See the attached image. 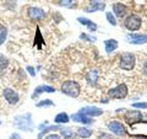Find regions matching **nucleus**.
Wrapping results in <instances>:
<instances>
[{
	"label": "nucleus",
	"mask_w": 147,
	"mask_h": 139,
	"mask_svg": "<svg viewBox=\"0 0 147 139\" xmlns=\"http://www.w3.org/2000/svg\"><path fill=\"white\" fill-rule=\"evenodd\" d=\"M61 91L67 96L77 97L81 92V87L79 85V82H76L74 80H67L61 85Z\"/></svg>",
	"instance_id": "nucleus-1"
},
{
	"label": "nucleus",
	"mask_w": 147,
	"mask_h": 139,
	"mask_svg": "<svg viewBox=\"0 0 147 139\" xmlns=\"http://www.w3.org/2000/svg\"><path fill=\"white\" fill-rule=\"evenodd\" d=\"M13 124H15L18 129H22V131H31L32 126H33L31 113L17 116V117L15 118V121H13Z\"/></svg>",
	"instance_id": "nucleus-2"
},
{
	"label": "nucleus",
	"mask_w": 147,
	"mask_h": 139,
	"mask_svg": "<svg viewBox=\"0 0 147 139\" xmlns=\"http://www.w3.org/2000/svg\"><path fill=\"white\" fill-rule=\"evenodd\" d=\"M135 55L132 53H129V52H125L120 55L119 58V64H120V68L124 69V70H132L135 67Z\"/></svg>",
	"instance_id": "nucleus-3"
},
{
	"label": "nucleus",
	"mask_w": 147,
	"mask_h": 139,
	"mask_svg": "<svg viewBox=\"0 0 147 139\" xmlns=\"http://www.w3.org/2000/svg\"><path fill=\"white\" fill-rule=\"evenodd\" d=\"M141 25H142V20H141V17H139L137 15L127 16L125 18V21H124V26H125L129 31H137V30H140Z\"/></svg>",
	"instance_id": "nucleus-4"
},
{
	"label": "nucleus",
	"mask_w": 147,
	"mask_h": 139,
	"mask_svg": "<svg viewBox=\"0 0 147 139\" xmlns=\"http://www.w3.org/2000/svg\"><path fill=\"white\" fill-rule=\"evenodd\" d=\"M127 95V87L125 84H119L108 91L109 99H124Z\"/></svg>",
	"instance_id": "nucleus-5"
},
{
	"label": "nucleus",
	"mask_w": 147,
	"mask_h": 139,
	"mask_svg": "<svg viewBox=\"0 0 147 139\" xmlns=\"http://www.w3.org/2000/svg\"><path fill=\"white\" fill-rule=\"evenodd\" d=\"M145 116L142 114L140 111H127V112L124 114V119L127 122V123H130V124H134V123H137V122H142L144 121V118Z\"/></svg>",
	"instance_id": "nucleus-6"
},
{
	"label": "nucleus",
	"mask_w": 147,
	"mask_h": 139,
	"mask_svg": "<svg viewBox=\"0 0 147 139\" xmlns=\"http://www.w3.org/2000/svg\"><path fill=\"white\" fill-rule=\"evenodd\" d=\"M108 128H109V131L112 133H114L115 136H119V137H121V136H124V134L126 133V129H125V127H124V124L120 123V122H118V121L109 122Z\"/></svg>",
	"instance_id": "nucleus-7"
},
{
	"label": "nucleus",
	"mask_w": 147,
	"mask_h": 139,
	"mask_svg": "<svg viewBox=\"0 0 147 139\" xmlns=\"http://www.w3.org/2000/svg\"><path fill=\"white\" fill-rule=\"evenodd\" d=\"M3 95H4V97H5L6 102L10 104V105H16L18 102V100H20V97H18V95H17V92L15 90H12V89H9V87L4 90Z\"/></svg>",
	"instance_id": "nucleus-8"
},
{
	"label": "nucleus",
	"mask_w": 147,
	"mask_h": 139,
	"mask_svg": "<svg viewBox=\"0 0 147 139\" xmlns=\"http://www.w3.org/2000/svg\"><path fill=\"white\" fill-rule=\"evenodd\" d=\"M127 41L134 44H145L147 43V35H139V33H131L127 35Z\"/></svg>",
	"instance_id": "nucleus-9"
},
{
	"label": "nucleus",
	"mask_w": 147,
	"mask_h": 139,
	"mask_svg": "<svg viewBox=\"0 0 147 139\" xmlns=\"http://www.w3.org/2000/svg\"><path fill=\"white\" fill-rule=\"evenodd\" d=\"M80 112L82 114L87 116V117H97V116H100L103 113V110H100L98 107H93V106H88V107L81 108Z\"/></svg>",
	"instance_id": "nucleus-10"
},
{
	"label": "nucleus",
	"mask_w": 147,
	"mask_h": 139,
	"mask_svg": "<svg viewBox=\"0 0 147 139\" xmlns=\"http://www.w3.org/2000/svg\"><path fill=\"white\" fill-rule=\"evenodd\" d=\"M27 14L31 20H42L45 17V12L39 7H30Z\"/></svg>",
	"instance_id": "nucleus-11"
},
{
	"label": "nucleus",
	"mask_w": 147,
	"mask_h": 139,
	"mask_svg": "<svg viewBox=\"0 0 147 139\" xmlns=\"http://www.w3.org/2000/svg\"><path fill=\"white\" fill-rule=\"evenodd\" d=\"M113 10H114V14H115L118 17H124L127 14V7L125 5H123V4H120V3L114 4Z\"/></svg>",
	"instance_id": "nucleus-12"
},
{
	"label": "nucleus",
	"mask_w": 147,
	"mask_h": 139,
	"mask_svg": "<svg viewBox=\"0 0 147 139\" xmlns=\"http://www.w3.org/2000/svg\"><path fill=\"white\" fill-rule=\"evenodd\" d=\"M42 92H55V89L49 85H40V86H37L36 90L33 92V95H32V97H37L39 94H42Z\"/></svg>",
	"instance_id": "nucleus-13"
},
{
	"label": "nucleus",
	"mask_w": 147,
	"mask_h": 139,
	"mask_svg": "<svg viewBox=\"0 0 147 139\" xmlns=\"http://www.w3.org/2000/svg\"><path fill=\"white\" fill-rule=\"evenodd\" d=\"M71 118H72L75 122H80V123H84V124H90V123H92L91 117H87V116L82 114L81 112L72 114V117H71Z\"/></svg>",
	"instance_id": "nucleus-14"
},
{
	"label": "nucleus",
	"mask_w": 147,
	"mask_h": 139,
	"mask_svg": "<svg viewBox=\"0 0 147 139\" xmlns=\"http://www.w3.org/2000/svg\"><path fill=\"white\" fill-rule=\"evenodd\" d=\"M86 80L92 86L96 85L97 84V80H98V72L97 70H90L88 74L86 75Z\"/></svg>",
	"instance_id": "nucleus-15"
},
{
	"label": "nucleus",
	"mask_w": 147,
	"mask_h": 139,
	"mask_svg": "<svg viewBox=\"0 0 147 139\" xmlns=\"http://www.w3.org/2000/svg\"><path fill=\"white\" fill-rule=\"evenodd\" d=\"M104 46H105V50H107L108 53H110L118 48V41L117 40H107V41H104Z\"/></svg>",
	"instance_id": "nucleus-16"
},
{
	"label": "nucleus",
	"mask_w": 147,
	"mask_h": 139,
	"mask_svg": "<svg viewBox=\"0 0 147 139\" xmlns=\"http://www.w3.org/2000/svg\"><path fill=\"white\" fill-rule=\"evenodd\" d=\"M105 7V4L103 1H99V3H91V6L87 9L88 12H93V11H102L104 10Z\"/></svg>",
	"instance_id": "nucleus-17"
},
{
	"label": "nucleus",
	"mask_w": 147,
	"mask_h": 139,
	"mask_svg": "<svg viewBox=\"0 0 147 139\" xmlns=\"http://www.w3.org/2000/svg\"><path fill=\"white\" fill-rule=\"evenodd\" d=\"M77 20H79L80 24H82V25H86V26L90 29V31H96V30H97V25L93 24V21L88 20V18H85V17H79V18H77Z\"/></svg>",
	"instance_id": "nucleus-18"
},
{
	"label": "nucleus",
	"mask_w": 147,
	"mask_h": 139,
	"mask_svg": "<svg viewBox=\"0 0 147 139\" xmlns=\"http://www.w3.org/2000/svg\"><path fill=\"white\" fill-rule=\"evenodd\" d=\"M77 136L80 138H84V139H87L92 136V131L88 128H85V127H81V128H77Z\"/></svg>",
	"instance_id": "nucleus-19"
},
{
	"label": "nucleus",
	"mask_w": 147,
	"mask_h": 139,
	"mask_svg": "<svg viewBox=\"0 0 147 139\" xmlns=\"http://www.w3.org/2000/svg\"><path fill=\"white\" fill-rule=\"evenodd\" d=\"M54 121H55V123H59V124L60 123H67L69 121H70V118H69V116L66 113L61 112V113H58L57 116H55Z\"/></svg>",
	"instance_id": "nucleus-20"
},
{
	"label": "nucleus",
	"mask_w": 147,
	"mask_h": 139,
	"mask_svg": "<svg viewBox=\"0 0 147 139\" xmlns=\"http://www.w3.org/2000/svg\"><path fill=\"white\" fill-rule=\"evenodd\" d=\"M6 36H7V31L4 26H0V46H1L6 40Z\"/></svg>",
	"instance_id": "nucleus-21"
},
{
	"label": "nucleus",
	"mask_w": 147,
	"mask_h": 139,
	"mask_svg": "<svg viewBox=\"0 0 147 139\" xmlns=\"http://www.w3.org/2000/svg\"><path fill=\"white\" fill-rule=\"evenodd\" d=\"M7 64H9L7 58L5 57V55L0 54V69H5L7 67Z\"/></svg>",
	"instance_id": "nucleus-22"
},
{
	"label": "nucleus",
	"mask_w": 147,
	"mask_h": 139,
	"mask_svg": "<svg viewBox=\"0 0 147 139\" xmlns=\"http://www.w3.org/2000/svg\"><path fill=\"white\" fill-rule=\"evenodd\" d=\"M107 20H108V22L110 25H113V26H115L117 25V20H115V17H114V15L112 12H107Z\"/></svg>",
	"instance_id": "nucleus-23"
},
{
	"label": "nucleus",
	"mask_w": 147,
	"mask_h": 139,
	"mask_svg": "<svg viewBox=\"0 0 147 139\" xmlns=\"http://www.w3.org/2000/svg\"><path fill=\"white\" fill-rule=\"evenodd\" d=\"M54 104H53V101H50L49 99H47V100H43V101H40V102H38L37 104V107H45V106H53Z\"/></svg>",
	"instance_id": "nucleus-24"
},
{
	"label": "nucleus",
	"mask_w": 147,
	"mask_h": 139,
	"mask_svg": "<svg viewBox=\"0 0 147 139\" xmlns=\"http://www.w3.org/2000/svg\"><path fill=\"white\" fill-rule=\"evenodd\" d=\"M40 42H43V38H42V35H40V32H39V29H37V36L34 38V44H38Z\"/></svg>",
	"instance_id": "nucleus-25"
},
{
	"label": "nucleus",
	"mask_w": 147,
	"mask_h": 139,
	"mask_svg": "<svg viewBox=\"0 0 147 139\" xmlns=\"http://www.w3.org/2000/svg\"><path fill=\"white\" fill-rule=\"evenodd\" d=\"M132 107H135V108H146L147 110V102H135V104H132Z\"/></svg>",
	"instance_id": "nucleus-26"
},
{
	"label": "nucleus",
	"mask_w": 147,
	"mask_h": 139,
	"mask_svg": "<svg viewBox=\"0 0 147 139\" xmlns=\"http://www.w3.org/2000/svg\"><path fill=\"white\" fill-rule=\"evenodd\" d=\"M60 4L66 7H70L74 5V0H60Z\"/></svg>",
	"instance_id": "nucleus-27"
},
{
	"label": "nucleus",
	"mask_w": 147,
	"mask_h": 139,
	"mask_svg": "<svg viewBox=\"0 0 147 139\" xmlns=\"http://www.w3.org/2000/svg\"><path fill=\"white\" fill-rule=\"evenodd\" d=\"M44 139H60V137H59L58 134H54L53 133V134H48V136L45 137Z\"/></svg>",
	"instance_id": "nucleus-28"
},
{
	"label": "nucleus",
	"mask_w": 147,
	"mask_h": 139,
	"mask_svg": "<svg viewBox=\"0 0 147 139\" xmlns=\"http://www.w3.org/2000/svg\"><path fill=\"white\" fill-rule=\"evenodd\" d=\"M27 70H28V73L31 74L32 76H34V75H36V72H34V69L32 68V67H27Z\"/></svg>",
	"instance_id": "nucleus-29"
},
{
	"label": "nucleus",
	"mask_w": 147,
	"mask_h": 139,
	"mask_svg": "<svg viewBox=\"0 0 147 139\" xmlns=\"http://www.w3.org/2000/svg\"><path fill=\"white\" fill-rule=\"evenodd\" d=\"M142 70H144V73L147 75V61L145 62V64H144V68H142Z\"/></svg>",
	"instance_id": "nucleus-30"
},
{
	"label": "nucleus",
	"mask_w": 147,
	"mask_h": 139,
	"mask_svg": "<svg viewBox=\"0 0 147 139\" xmlns=\"http://www.w3.org/2000/svg\"><path fill=\"white\" fill-rule=\"evenodd\" d=\"M11 139H21V137L18 134H12L11 136Z\"/></svg>",
	"instance_id": "nucleus-31"
},
{
	"label": "nucleus",
	"mask_w": 147,
	"mask_h": 139,
	"mask_svg": "<svg viewBox=\"0 0 147 139\" xmlns=\"http://www.w3.org/2000/svg\"><path fill=\"white\" fill-rule=\"evenodd\" d=\"M137 139H147V136H136Z\"/></svg>",
	"instance_id": "nucleus-32"
}]
</instances>
